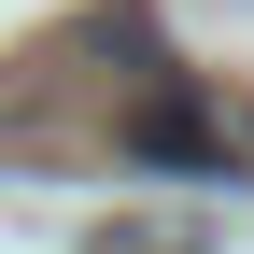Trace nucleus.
Listing matches in <instances>:
<instances>
[{"label":"nucleus","instance_id":"obj_2","mask_svg":"<svg viewBox=\"0 0 254 254\" xmlns=\"http://www.w3.org/2000/svg\"><path fill=\"white\" fill-rule=\"evenodd\" d=\"M85 254H212L198 212H113V226H85Z\"/></svg>","mask_w":254,"mask_h":254},{"label":"nucleus","instance_id":"obj_1","mask_svg":"<svg viewBox=\"0 0 254 254\" xmlns=\"http://www.w3.org/2000/svg\"><path fill=\"white\" fill-rule=\"evenodd\" d=\"M127 155H155V170H226V127H212L184 85H155V99H127V127H113Z\"/></svg>","mask_w":254,"mask_h":254}]
</instances>
